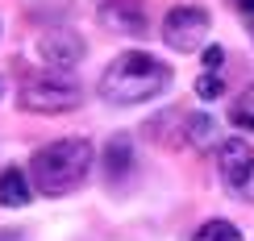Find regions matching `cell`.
Instances as JSON below:
<instances>
[{
	"label": "cell",
	"mask_w": 254,
	"mask_h": 241,
	"mask_svg": "<svg viewBox=\"0 0 254 241\" xmlns=\"http://www.w3.org/2000/svg\"><path fill=\"white\" fill-rule=\"evenodd\" d=\"M171 88V67L146 50H125L100 75V96L109 104H146Z\"/></svg>",
	"instance_id": "1"
},
{
	"label": "cell",
	"mask_w": 254,
	"mask_h": 241,
	"mask_svg": "<svg viewBox=\"0 0 254 241\" xmlns=\"http://www.w3.org/2000/svg\"><path fill=\"white\" fill-rule=\"evenodd\" d=\"M92 162H96V150H92L88 138H59L50 145H42L29 162V183L42 195H67L88 179Z\"/></svg>",
	"instance_id": "2"
},
{
	"label": "cell",
	"mask_w": 254,
	"mask_h": 241,
	"mask_svg": "<svg viewBox=\"0 0 254 241\" xmlns=\"http://www.w3.org/2000/svg\"><path fill=\"white\" fill-rule=\"evenodd\" d=\"M21 108L25 112H71V108H79L83 104V92H79V83L71 79V75H34L21 88Z\"/></svg>",
	"instance_id": "3"
},
{
	"label": "cell",
	"mask_w": 254,
	"mask_h": 241,
	"mask_svg": "<svg viewBox=\"0 0 254 241\" xmlns=\"http://www.w3.org/2000/svg\"><path fill=\"white\" fill-rule=\"evenodd\" d=\"M208 8L200 4H175L171 13L163 17V42L179 54H196L204 50V38H208Z\"/></svg>",
	"instance_id": "4"
},
{
	"label": "cell",
	"mask_w": 254,
	"mask_h": 241,
	"mask_svg": "<svg viewBox=\"0 0 254 241\" xmlns=\"http://www.w3.org/2000/svg\"><path fill=\"white\" fill-rule=\"evenodd\" d=\"M217 166H221V179L225 187L238 195V200L254 204V150L242 138H229L217 145Z\"/></svg>",
	"instance_id": "5"
},
{
	"label": "cell",
	"mask_w": 254,
	"mask_h": 241,
	"mask_svg": "<svg viewBox=\"0 0 254 241\" xmlns=\"http://www.w3.org/2000/svg\"><path fill=\"white\" fill-rule=\"evenodd\" d=\"M83 38L75 34V29H67V25H55V29H46V34H38V54L46 67H55L67 75L71 67H79L83 62Z\"/></svg>",
	"instance_id": "6"
},
{
	"label": "cell",
	"mask_w": 254,
	"mask_h": 241,
	"mask_svg": "<svg viewBox=\"0 0 254 241\" xmlns=\"http://www.w3.org/2000/svg\"><path fill=\"white\" fill-rule=\"evenodd\" d=\"M100 21L113 34H129V38L146 34V8L137 0H100Z\"/></svg>",
	"instance_id": "7"
},
{
	"label": "cell",
	"mask_w": 254,
	"mask_h": 241,
	"mask_svg": "<svg viewBox=\"0 0 254 241\" xmlns=\"http://www.w3.org/2000/svg\"><path fill=\"white\" fill-rule=\"evenodd\" d=\"M133 142L125 138V133H117V138H109V145H104V179L109 183H125L133 171Z\"/></svg>",
	"instance_id": "8"
},
{
	"label": "cell",
	"mask_w": 254,
	"mask_h": 241,
	"mask_svg": "<svg viewBox=\"0 0 254 241\" xmlns=\"http://www.w3.org/2000/svg\"><path fill=\"white\" fill-rule=\"evenodd\" d=\"M34 200V183L21 166H4L0 171V208H25Z\"/></svg>",
	"instance_id": "9"
},
{
	"label": "cell",
	"mask_w": 254,
	"mask_h": 241,
	"mask_svg": "<svg viewBox=\"0 0 254 241\" xmlns=\"http://www.w3.org/2000/svg\"><path fill=\"white\" fill-rule=\"evenodd\" d=\"M184 142L196 145V150H208V145L217 142V121L204 117V112H196V117L184 121Z\"/></svg>",
	"instance_id": "10"
},
{
	"label": "cell",
	"mask_w": 254,
	"mask_h": 241,
	"mask_svg": "<svg viewBox=\"0 0 254 241\" xmlns=\"http://www.w3.org/2000/svg\"><path fill=\"white\" fill-rule=\"evenodd\" d=\"M229 125H238V129H254V83L250 88H242L234 104H229Z\"/></svg>",
	"instance_id": "11"
},
{
	"label": "cell",
	"mask_w": 254,
	"mask_h": 241,
	"mask_svg": "<svg viewBox=\"0 0 254 241\" xmlns=\"http://www.w3.org/2000/svg\"><path fill=\"white\" fill-rule=\"evenodd\" d=\"M192 241H242V233H238V225H229V221H204Z\"/></svg>",
	"instance_id": "12"
},
{
	"label": "cell",
	"mask_w": 254,
	"mask_h": 241,
	"mask_svg": "<svg viewBox=\"0 0 254 241\" xmlns=\"http://www.w3.org/2000/svg\"><path fill=\"white\" fill-rule=\"evenodd\" d=\"M221 92H225V83H221L217 71H204V75L196 79V96H200V100H217Z\"/></svg>",
	"instance_id": "13"
},
{
	"label": "cell",
	"mask_w": 254,
	"mask_h": 241,
	"mask_svg": "<svg viewBox=\"0 0 254 241\" xmlns=\"http://www.w3.org/2000/svg\"><path fill=\"white\" fill-rule=\"evenodd\" d=\"M200 62H204V71H221L225 50H221V46H204V50H200Z\"/></svg>",
	"instance_id": "14"
},
{
	"label": "cell",
	"mask_w": 254,
	"mask_h": 241,
	"mask_svg": "<svg viewBox=\"0 0 254 241\" xmlns=\"http://www.w3.org/2000/svg\"><path fill=\"white\" fill-rule=\"evenodd\" d=\"M238 8H242V17L254 21V0H238Z\"/></svg>",
	"instance_id": "15"
},
{
	"label": "cell",
	"mask_w": 254,
	"mask_h": 241,
	"mask_svg": "<svg viewBox=\"0 0 254 241\" xmlns=\"http://www.w3.org/2000/svg\"><path fill=\"white\" fill-rule=\"evenodd\" d=\"M250 38H254V21H250Z\"/></svg>",
	"instance_id": "16"
}]
</instances>
